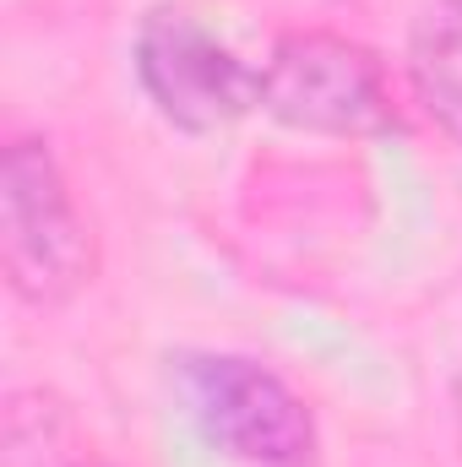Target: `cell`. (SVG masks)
I'll use <instances>...</instances> for the list:
<instances>
[{
  "label": "cell",
  "mask_w": 462,
  "mask_h": 467,
  "mask_svg": "<svg viewBox=\"0 0 462 467\" xmlns=\"http://www.w3.org/2000/svg\"><path fill=\"white\" fill-rule=\"evenodd\" d=\"M0 266L11 294L33 310L71 305L99 272L93 223L38 136H16L0 158Z\"/></svg>",
  "instance_id": "obj_1"
},
{
  "label": "cell",
  "mask_w": 462,
  "mask_h": 467,
  "mask_svg": "<svg viewBox=\"0 0 462 467\" xmlns=\"http://www.w3.org/2000/svg\"><path fill=\"white\" fill-rule=\"evenodd\" d=\"M261 109L310 136H386L403 125L375 49L327 27H299L272 44L261 66Z\"/></svg>",
  "instance_id": "obj_2"
},
{
  "label": "cell",
  "mask_w": 462,
  "mask_h": 467,
  "mask_svg": "<svg viewBox=\"0 0 462 467\" xmlns=\"http://www.w3.org/2000/svg\"><path fill=\"white\" fill-rule=\"evenodd\" d=\"M180 391L202 435L245 467H316L321 435L305 397L245 353H185Z\"/></svg>",
  "instance_id": "obj_3"
},
{
  "label": "cell",
  "mask_w": 462,
  "mask_h": 467,
  "mask_svg": "<svg viewBox=\"0 0 462 467\" xmlns=\"http://www.w3.org/2000/svg\"><path fill=\"white\" fill-rule=\"evenodd\" d=\"M136 82L174 130L213 136L261 109V71L191 11L158 5L136 27Z\"/></svg>",
  "instance_id": "obj_4"
},
{
  "label": "cell",
  "mask_w": 462,
  "mask_h": 467,
  "mask_svg": "<svg viewBox=\"0 0 462 467\" xmlns=\"http://www.w3.org/2000/svg\"><path fill=\"white\" fill-rule=\"evenodd\" d=\"M408 82L441 136L462 147V0H430L414 16Z\"/></svg>",
  "instance_id": "obj_5"
},
{
  "label": "cell",
  "mask_w": 462,
  "mask_h": 467,
  "mask_svg": "<svg viewBox=\"0 0 462 467\" xmlns=\"http://www.w3.org/2000/svg\"><path fill=\"white\" fill-rule=\"evenodd\" d=\"M93 451H82L77 419L55 391H11L5 397V451L0 467H82Z\"/></svg>",
  "instance_id": "obj_6"
},
{
  "label": "cell",
  "mask_w": 462,
  "mask_h": 467,
  "mask_svg": "<svg viewBox=\"0 0 462 467\" xmlns=\"http://www.w3.org/2000/svg\"><path fill=\"white\" fill-rule=\"evenodd\" d=\"M82 467H115V462H99V457H88V462H82Z\"/></svg>",
  "instance_id": "obj_7"
}]
</instances>
